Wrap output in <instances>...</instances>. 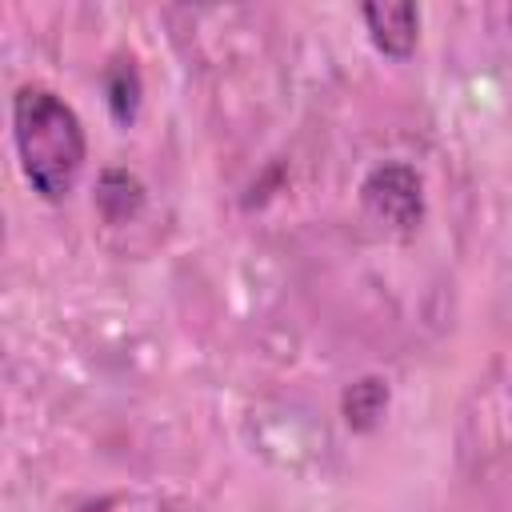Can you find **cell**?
Returning <instances> with one entry per match:
<instances>
[{"instance_id":"cell-1","label":"cell","mask_w":512,"mask_h":512,"mask_svg":"<svg viewBox=\"0 0 512 512\" xmlns=\"http://www.w3.org/2000/svg\"><path fill=\"white\" fill-rule=\"evenodd\" d=\"M16 148L24 176L44 200H64L84 168V128L80 116L48 88H20L12 100Z\"/></svg>"},{"instance_id":"cell-2","label":"cell","mask_w":512,"mask_h":512,"mask_svg":"<svg viewBox=\"0 0 512 512\" xmlns=\"http://www.w3.org/2000/svg\"><path fill=\"white\" fill-rule=\"evenodd\" d=\"M364 20L376 48H384L388 56H408L416 48V4H368Z\"/></svg>"}]
</instances>
